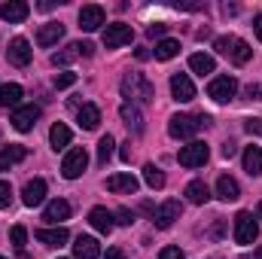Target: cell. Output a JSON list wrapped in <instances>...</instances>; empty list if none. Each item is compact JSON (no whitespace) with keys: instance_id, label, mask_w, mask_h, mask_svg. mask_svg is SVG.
Instances as JSON below:
<instances>
[{"instance_id":"obj_1","label":"cell","mask_w":262,"mask_h":259,"mask_svg":"<svg viewBox=\"0 0 262 259\" xmlns=\"http://www.w3.org/2000/svg\"><path fill=\"white\" fill-rule=\"evenodd\" d=\"M122 98H125V104H152V98H156V89H152V82L143 76V73H125V79H122Z\"/></svg>"},{"instance_id":"obj_2","label":"cell","mask_w":262,"mask_h":259,"mask_svg":"<svg viewBox=\"0 0 262 259\" xmlns=\"http://www.w3.org/2000/svg\"><path fill=\"white\" fill-rule=\"evenodd\" d=\"M207 122L210 119L204 113H177L168 122V134L177 137V140H192L198 131H201V125H207Z\"/></svg>"},{"instance_id":"obj_3","label":"cell","mask_w":262,"mask_h":259,"mask_svg":"<svg viewBox=\"0 0 262 259\" xmlns=\"http://www.w3.org/2000/svg\"><path fill=\"white\" fill-rule=\"evenodd\" d=\"M238 95V79L235 76H213L207 85V98H213L216 104H229Z\"/></svg>"},{"instance_id":"obj_4","label":"cell","mask_w":262,"mask_h":259,"mask_svg":"<svg viewBox=\"0 0 262 259\" xmlns=\"http://www.w3.org/2000/svg\"><path fill=\"white\" fill-rule=\"evenodd\" d=\"M85 168H89V153H85V146H73V149H67L64 162H61V174H64L67 180L82 177Z\"/></svg>"},{"instance_id":"obj_5","label":"cell","mask_w":262,"mask_h":259,"mask_svg":"<svg viewBox=\"0 0 262 259\" xmlns=\"http://www.w3.org/2000/svg\"><path fill=\"white\" fill-rule=\"evenodd\" d=\"M256 238H259V223L253 220L250 210H241L235 217V241L238 244H253Z\"/></svg>"},{"instance_id":"obj_6","label":"cell","mask_w":262,"mask_h":259,"mask_svg":"<svg viewBox=\"0 0 262 259\" xmlns=\"http://www.w3.org/2000/svg\"><path fill=\"white\" fill-rule=\"evenodd\" d=\"M207 156H210L207 143H201V140H192V143L180 146V153H177V162H180L183 168H201V165L207 162Z\"/></svg>"},{"instance_id":"obj_7","label":"cell","mask_w":262,"mask_h":259,"mask_svg":"<svg viewBox=\"0 0 262 259\" xmlns=\"http://www.w3.org/2000/svg\"><path fill=\"white\" fill-rule=\"evenodd\" d=\"M131 37H134V31H131V25H125V21L107 25V31H104V46H107V49H119V46L131 43Z\"/></svg>"},{"instance_id":"obj_8","label":"cell","mask_w":262,"mask_h":259,"mask_svg":"<svg viewBox=\"0 0 262 259\" xmlns=\"http://www.w3.org/2000/svg\"><path fill=\"white\" fill-rule=\"evenodd\" d=\"M180 201H165L162 207H156V213H152V223H156V229H171L177 220H180Z\"/></svg>"},{"instance_id":"obj_9","label":"cell","mask_w":262,"mask_h":259,"mask_svg":"<svg viewBox=\"0 0 262 259\" xmlns=\"http://www.w3.org/2000/svg\"><path fill=\"white\" fill-rule=\"evenodd\" d=\"M40 119V107L37 104H25L18 110H12V128L15 131H31Z\"/></svg>"},{"instance_id":"obj_10","label":"cell","mask_w":262,"mask_h":259,"mask_svg":"<svg viewBox=\"0 0 262 259\" xmlns=\"http://www.w3.org/2000/svg\"><path fill=\"white\" fill-rule=\"evenodd\" d=\"M6 55H9V64L15 67H28L31 64V43L25 40V37H15V40H9V49H6Z\"/></svg>"},{"instance_id":"obj_11","label":"cell","mask_w":262,"mask_h":259,"mask_svg":"<svg viewBox=\"0 0 262 259\" xmlns=\"http://www.w3.org/2000/svg\"><path fill=\"white\" fill-rule=\"evenodd\" d=\"M171 95H174V101H180V104L192 101V98H195L192 79H189L186 73H174V76H171Z\"/></svg>"},{"instance_id":"obj_12","label":"cell","mask_w":262,"mask_h":259,"mask_svg":"<svg viewBox=\"0 0 262 259\" xmlns=\"http://www.w3.org/2000/svg\"><path fill=\"white\" fill-rule=\"evenodd\" d=\"M31 15V6L25 3V0H9V3H0V18L3 21H25Z\"/></svg>"},{"instance_id":"obj_13","label":"cell","mask_w":262,"mask_h":259,"mask_svg":"<svg viewBox=\"0 0 262 259\" xmlns=\"http://www.w3.org/2000/svg\"><path fill=\"white\" fill-rule=\"evenodd\" d=\"M101 25H104V9H101V6L89 3V6L79 9V28H82V31H98Z\"/></svg>"},{"instance_id":"obj_14","label":"cell","mask_w":262,"mask_h":259,"mask_svg":"<svg viewBox=\"0 0 262 259\" xmlns=\"http://www.w3.org/2000/svg\"><path fill=\"white\" fill-rule=\"evenodd\" d=\"M21 98H25V89H21L18 82H3V85H0V107L18 110V107H21Z\"/></svg>"},{"instance_id":"obj_15","label":"cell","mask_w":262,"mask_h":259,"mask_svg":"<svg viewBox=\"0 0 262 259\" xmlns=\"http://www.w3.org/2000/svg\"><path fill=\"white\" fill-rule=\"evenodd\" d=\"M89 223L101 232V235H110L113 232V226H116V217L107 210V207H92V213H89Z\"/></svg>"},{"instance_id":"obj_16","label":"cell","mask_w":262,"mask_h":259,"mask_svg":"<svg viewBox=\"0 0 262 259\" xmlns=\"http://www.w3.org/2000/svg\"><path fill=\"white\" fill-rule=\"evenodd\" d=\"M73 256L76 259H98L101 256V244L92 235H79L76 244H73Z\"/></svg>"},{"instance_id":"obj_17","label":"cell","mask_w":262,"mask_h":259,"mask_svg":"<svg viewBox=\"0 0 262 259\" xmlns=\"http://www.w3.org/2000/svg\"><path fill=\"white\" fill-rule=\"evenodd\" d=\"M43 198H46V183H43L40 177L25 183V189H21V201H25L28 207H37V204H43Z\"/></svg>"},{"instance_id":"obj_18","label":"cell","mask_w":262,"mask_h":259,"mask_svg":"<svg viewBox=\"0 0 262 259\" xmlns=\"http://www.w3.org/2000/svg\"><path fill=\"white\" fill-rule=\"evenodd\" d=\"M107 189L119 192V195H134L137 192V177H131V174H113V177H107Z\"/></svg>"},{"instance_id":"obj_19","label":"cell","mask_w":262,"mask_h":259,"mask_svg":"<svg viewBox=\"0 0 262 259\" xmlns=\"http://www.w3.org/2000/svg\"><path fill=\"white\" fill-rule=\"evenodd\" d=\"M61 37H64V25H61V21H46V25L37 31V43H40V46H55Z\"/></svg>"},{"instance_id":"obj_20","label":"cell","mask_w":262,"mask_h":259,"mask_svg":"<svg viewBox=\"0 0 262 259\" xmlns=\"http://www.w3.org/2000/svg\"><path fill=\"white\" fill-rule=\"evenodd\" d=\"M67 238H70V235H67L64 226H55V229H40V232H37V241H40V244H46V247H64Z\"/></svg>"},{"instance_id":"obj_21","label":"cell","mask_w":262,"mask_h":259,"mask_svg":"<svg viewBox=\"0 0 262 259\" xmlns=\"http://www.w3.org/2000/svg\"><path fill=\"white\" fill-rule=\"evenodd\" d=\"M67 217H70V204H67L64 198L49 201V204H46V210H43V220H46V223H55V226H58V223H64Z\"/></svg>"},{"instance_id":"obj_22","label":"cell","mask_w":262,"mask_h":259,"mask_svg":"<svg viewBox=\"0 0 262 259\" xmlns=\"http://www.w3.org/2000/svg\"><path fill=\"white\" fill-rule=\"evenodd\" d=\"M25 156H28V149H25L21 143H9V146H3V153H0V171H9V168L18 165Z\"/></svg>"},{"instance_id":"obj_23","label":"cell","mask_w":262,"mask_h":259,"mask_svg":"<svg viewBox=\"0 0 262 259\" xmlns=\"http://www.w3.org/2000/svg\"><path fill=\"white\" fill-rule=\"evenodd\" d=\"M216 198H223V201H238V198H241L238 180H232L229 174H223V177L216 180Z\"/></svg>"},{"instance_id":"obj_24","label":"cell","mask_w":262,"mask_h":259,"mask_svg":"<svg viewBox=\"0 0 262 259\" xmlns=\"http://www.w3.org/2000/svg\"><path fill=\"white\" fill-rule=\"evenodd\" d=\"M76 119H79V125L85 131H95L101 125V110H98L95 104H82V107L76 110Z\"/></svg>"},{"instance_id":"obj_25","label":"cell","mask_w":262,"mask_h":259,"mask_svg":"<svg viewBox=\"0 0 262 259\" xmlns=\"http://www.w3.org/2000/svg\"><path fill=\"white\" fill-rule=\"evenodd\" d=\"M119 116H122V122H125L134 134L143 131V113H140L134 104H122V107H119Z\"/></svg>"},{"instance_id":"obj_26","label":"cell","mask_w":262,"mask_h":259,"mask_svg":"<svg viewBox=\"0 0 262 259\" xmlns=\"http://www.w3.org/2000/svg\"><path fill=\"white\" fill-rule=\"evenodd\" d=\"M156 61H171L174 55H180V43L177 40H171V37H165V40H159L156 43Z\"/></svg>"},{"instance_id":"obj_27","label":"cell","mask_w":262,"mask_h":259,"mask_svg":"<svg viewBox=\"0 0 262 259\" xmlns=\"http://www.w3.org/2000/svg\"><path fill=\"white\" fill-rule=\"evenodd\" d=\"M244 171H247L250 177L262 174V149L259 146H247V149H244Z\"/></svg>"},{"instance_id":"obj_28","label":"cell","mask_w":262,"mask_h":259,"mask_svg":"<svg viewBox=\"0 0 262 259\" xmlns=\"http://www.w3.org/2000/svg\"><path fill=\"white\" fill-rule=\"evenodd\" d=\"M189 67L204 76V73H213V70H216V61H213V55H207V52H195V55L189 58Z\"/></svg>"},{"instance_id":"obj_29","label":"cell","mask_w":262,"mask_h":259,"mask_svg":"<svg viewBox=\"0 0 262 259\" xmlns=\"http://www.w3.org/2000/svg\"><path fill=\"white\" fill-rule=\"evenodd\" d=\"M207 198H210V189H207L204 180H192V183L186 186V201H192V204H204Z\"/></svg>"},{"instance_id":"obj_30","label":"cell","mask_w":262,"mask_h":259,"mask_svg":"<svg viewBox=\"0 0 262 259\" xmlns=\"http://www.w3.org/2000/svg\"><path fill=\"white\" fill-rule=\"evenodd\" d=\"M49 143H52V149H64L67 143H70V128H67L64 122H55V125H52Z\"/></svg>"},{"instance_id":"obj_31","label":"cell","mask_w":262,"mask_h":259,"mask_svg":"<svg viewBox=\"0 0 262 259\" xmlns=\"http://www.w3.org/2000/svg\"><path fill=\"white\" fill-rule=\"evenodd\" d=\"M143 180H146L149 189H162V186H165V174H162V168H156V165H143Z\"/></svg>"},{"instance_id":"obj_32","label":"cell","mask_w":262,"mask_h":259,"mask_svg":"<svg viewBox=\"0 0 262 259\" xmlns=\"http://www.w3.org/2000/svg\"><path fill=\"white\" fill-rule=\"evenodd\" d=\"M76 58H79V43H70L67 49H61V52H55V55H52V64L64 67V64H70V61H76Z\"/></svg>"},{"instance_id":"obj_33","label":"cell","mask_w":262,"mask_h":259,"mask_svg":"<svg viewBox=\"0 0 262 259\" xmlns=\"http://www.w3.org/2000/svg\"><path fill=\"white\" fill-rule=\"evenodd\" d=\"M113 146H116V140H113L110 134H104V137H101V143H98V162H101V165H107V162H110Z\"/></svg>"},{"instance_id":"obj_34","label":"cell","mask_w":262,"mask_h":259,"mask_svg":"<svg viewBox=\"0 0 262 259\" xmlns=\"http://www.w3.org/2000/svg\"><path fill=\"white\" fill-rule=\"evenodd\" d=\"M9 204H12V186L6 180H0V210L9 207Z\"/></svg>"},{"instance_id":"obj_35","label":"cell","mask_w":262,"mask_h":259,"mask_svg":"<svg viewBox=\"0 0 262 259\" xmlns=\"http://www.w3.org/2000/svg\"><path fill=\"white\" fill-rule=\"evenodd\" d=\"M159 259H186V256H183V250H180V247L168 244V247H162V250H159Z\"/></svg>"},{"instance_id":"obj_36","label":"cell","mask_w":262,"mask_h":259,"mask_svg":"<svg viewBox=\"0 0 262 259\" xmlns=\"http://www.w3.org/2000/svg\"><path fill=\"white\" fill-rule=\"evenodd\" d=\"M9 238H12V244H15V247H25V241H28V232H25L21 226H12Z\"/></svg>"},{"instance_id":"obj_37","label":"cell","mask_w":262,"mask_h":259,"mask_svg":"<svg viewBox=\"0 0 262 259\" xmlns=\"http://www.w3.org/2000/svg\"><path fill=\"white\" fill-rule=\"evenodd\" d=\"M76 82V73H58L55 76V89H70Z\"/></svg>"},{"instance_id":"obj_38","label":"cell","mask_w":262,"mask_h":259,"mask_svg":"<svg viewBox=\"0 0 262 259\" xmlns=\"http://www.w3.org/2000/svg\"><path fill=\"white\" fill-rule=\"evenodd\" d=\"M116 223H119V226H131V223H134V210L119 207V210H116Z\"/></svg>"},{"instance_id":"obj_39","label":"cell","mask_w":262,"mask_h":259,"mask_svg":"<svg viewBox=\"0 0 262 259\" xmlns=\"http://www.w3.org/2000/svg\"><path fill=\"white\" fill-rule=\"evenodd\" d=\"M165 31H168V25H149L146 28V37L149 40H159V37H165Z\"/></svg>"},{"instance_id":"obj_40","label":"cell","mask_w":262,"mask_h":259,"mask_svg":"<svg viewBox=\"0 0 262 259\" xmlns=\"http://www.w3.org/2000/svg\"><path fill=\"white\" fill-rule=\"evenodd\" d=\"M247 98H250V101H262V82H256V85L250 82V85H247Z\"/></svg>"},{"instance_id":"obj_41","label":"cell","mask_w":262,"mask_h":259,"mask_svg":"<svg viewBox=\"0 0 262 259\" xmlns=\"http://www.w3.org/2000/svg\"><path fill=\"white\" fill-rule=\"evenodd\" d=\"M244 128L250 131V134H262V119H247Z\"/></svg>"},{"instance_id":"obj_42","label":"cell","mask_w":262,"mask_h":259,"mask_svg":"<svg viewBox=\"0 0 262 259\" xmlns=\"http://www.w3.org/2000/svg\"><path fill=\"white\" fill-rule=\"evenodd\" d=\"M101 259H125V253H122L119 247H110V250H107V253H104Z\"/></svg>"},{"instance_id":"obj_43","label":"cell","mask_w":262,"mask_h":259,"mask_svg":"<svg viewBox=\"0 0 262 259\" xmlns=\"http://www.w3.org/2000/svg\"><path fill=\"white\" fill-rule=\"evenodd\" d=\"M119 156H122V162H131V140H128V143H122Z\"/></svg>"},{"instance_id":"obj_44","label":"cell","mask_w":262,"mask_h":259,"mask_svg":"<svg viewBox=\"0 0 262 259\" xmlns=\"http://www.w3.org/2000/svg\"><path fill=\"white\" fill-rule=\"evenodd\" d=\"M235 153H238V146H235V143H226V146H223V156H226V159H232Z\"/></svg>"},{"instance_id":"obj_45","label":"cell","mask_w":262,"mask_h":259,"mask_svg":"<svg viewBox=\"0 0 262 259\" xmlns=\"http://www.w3.org/2000/svg\"><path fill=\"white\" fill-rule=\"evenodd\" d=\"M253 31H256V37L262 40V12L256 15V18H253Z\"/></svg>"},{"instance_id":"obj_46","label":"cell","mask_w":262,"mask_h":259,"mask_svg":"<svg viewBox=\"0 0 262 259\" xmlns=\"http://www.w3.org/2000/svg\"><path fill=\"white\" fill-rule=\"evenodd\" d=\"M253 259H262V244L256 247V253H253Z\"/></svg>"},{"instance_id":"obj_47","label":"cell","mask_w":262,"mask_h":259,"mask_svg":"<svg viewBox=\"0 0 262 259\" xmlns=\"http://www.w3.org/2000/svg\"><path fill=\"white\" fill-rule=\"evenodd\" d=\"M259 220H262V201H259Z\"/></svg>"},{"instance_id":"obj_48","label":"cell","mask_w":262,"mask_h":259,"mask_svg":"<svg viewBox=\"0 0 262 259\" xmlns=\"http://www.w3.org/2000/svg\"><path fill=\"white\" fill-rule=\"evenodd\" d=\"M0 259H6V256H0Z\"/></svg>"}]
</instances>
